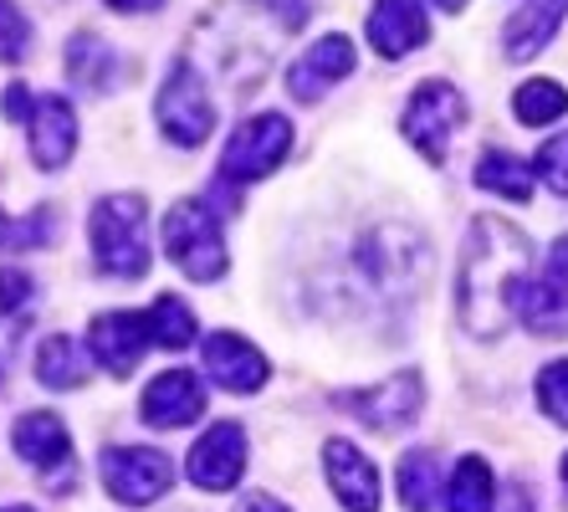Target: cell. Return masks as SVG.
Listing matches in <instances>:
<instances>
[{
	"label": "cell",
	"mask_w": 568,
	"mask_h": 512,
	"mask_svg": "<svg viewBox=\"0 0 568 512\" xmlns=\"http://www.w3.org/2000/svg\"><path fill=\"white\" fill-rule=\"evenodd\" d=\"M532 272V241L503 215H481L456 272V313L471 339H503L517 282Z\"/></svg>",
	"instance_id": "obj_1"
},
{
	"label": "cell",
	"mask_w": 568,
	"mask_h": 512,
	"mask_svg": "<svg viewBox=\"0 0 568 512\" xmlns=\"http://www.w3.org/2000/svg\"><path fill=\"white\" fill-rule=\"evenodd\" d=\"M358 272L369 277L384 298H415L430 282V247L415 225L384 221L358 241Z\"/></svg>",
	"instance_id": "obj_2"
},
{
	"label": "cell",
	"mask_w": 568,
	"mask_h": 512,
	"mask_svg": "<svg viewBox=\"0 0 568 512\" xmlns=\"http://www.w3.org/2000/svg\"><path fill=\"white\" fill-rule=\"evenodd\" d=\"M93 257L108 277H144L149 272V211L144 195H103L93 205Z\"/></svg>",
	"instance_id": "obj_3"
},
{
	"label": "cell",
	"mask_w": 568,
	"mask_h": 512,
	"mask_svg": "<svg viewBox=\"0 0 568 512\" xmlns=\"http://www.w3.org/2000/svg\"><path fill=\"white\" fill-rule=\"evenodd\" d=\"M154 119H159V129H164V139L180 149H195L211 139L215 103H211V92H205V72H200L190 57H180V62L170 67V78H164V88H159V98H154Z\"/></svg>",
	"instance_id": "obj_4"
},
{
	"label": "cell",
	"mask_w": 568,
	"mask_h": 512,
	"mask_svg": "<svg viewBox=\"0 0 568 512\" xmlns=\"http://www.w3.org/2000/svg\"><path fill=\"white\" fill-rule=\"evenodd\" d=\"M164 251L170 262L180 267L195 282H215L225 272V237L215 225V211L205 200H180L170 215H164Z\"/></svg>",
	"instance_id": "obj_5"
},
{
	"label": "cell",
	"mask_w": 568,
	"mask_h": 512,
	"mask_svg": "<svg viewBox=\"0 0 568 512\" xmlns=\"http://www.w3.org/2000/svg\"><path fill=\"white\" fill-rule=\"evenodd\" d=\"M287 154H292L287 113H256V119L241 123V129L231 133V144L221 149V180L225 184L266 180Z\"/></svg>",
	"instance_id": "obj_6"
},
{
	"label": "cell",
	"mask_w": 568,
	"mask_h": 512,
	"mask_svg": "<svg viewBox=\"0 0 568 512\" xmlns=\"http://www.w3.org/2000/svg\"><path fill=\"white\" fill-rule=\"evenodd\" d=\"M462 123H466V98L450 88V82L430 78V82H420V88L410 92V103H405V119H399V129H405V139H410V144L420 149L430 164H440Z\"/></svg>",
	"instance_id": "obj_7"
},
{
	"label": "cell",
	"mask_w": 568,
	"mask_h": 512,
	"mask_svg": "<svg viewBox=\"0 0 568 512\" xmlns=\"http://www.w3.org/2000/svg\"><path fill=\"white\" fill-rule=\"evenodd\" d=\"M513 308L538 339H564L568 333V237L554 247L542 272H528L517 282Z\"/></svg>",
	"instance_id": "obj_8"
},
{
	"label": "cell",
	"mask_w": 568,
	"mask_h": 512,
	"mask_svg": "<svg viewBox=\"0 0 568 512\" xmlns=\"http://www.w3.org/2000/svg\"><path fill=\"white\" fill-rule=\"evenodd\" d=\"M174 466L164 451L154 446H113L103 451V486L108 498L123 502V508H149L170 492Z\"/></svg>",
	"instance_id": "obj_9"
},
{
	"label": "cell",
	"mask_w": 568,
	"mask_h": 512,
	"mask_svg": "<svg viewBox=\"0 0 568 512\" xmlns=\"http://www.w3.org/2000/svg\"><path fill=\"white\" fill-rule=\"evenodd\" d=\"M333 405L354 410L364 425H374L379 435H389V431L415 425V415H420V405H425V384H420V374H395V380L374 384V390L333 394Z\"/></svg>",
	"instance_id": "obj_10"
},
{
	"label": "cell",
	"mask_w": 568,
	"mask_h": 512,
	"mask_svg": "<svg viewBox=\"0 0 568 512\" xmlns=\"http://www.w3.org/2000/svg\"><path fill=\"white\" fill-rule=\"evenodd\" d=\"M11 441L21 451V461H31L47 476L52 492H72V435H67V425L57 415H47V410L41 415H21Z\"/></svg>",
	"instance_id": "obj_11"
},
{
	"label": "cell",
	"mask_w": 568,
	"mask_h": 512,
	"mask_svg": "<svg viewBox=\"0 0 568 512\" xmlns=\"http://www.w3.org/2000/svg\"><path fill=\"white\" fill-rule=\"evenodd\" d=\"M241 472H246V425L215 421L190 451V482L205 486V492H231Z\"/></svg>",
	"instance_id": "obj_12"
},
{
	"label": "cell",
	"mask_w": 568,
	"mask_h": 512,
	"mask_svg": "<svg viewBox=\"0 0 568 512\" xmlns=\"http://www.w3.org/2000/svg\"><path fill=\"white\" fill-rule=\"evenodd\" d=\"M139 410H144V425H154V431H185L205 415V384L190 369H164L149 380Z\"/></svg>",
	"instance_id": "obj_13"
},
{
	"label": "cell",
	"mask_w": 568,
	"mask_h": 512,
	"mask_svg": "<svg viewBox=\"0 0 568 512\" xmlns=\"http://www.w3.org/2000/svg\"><path fill=\"white\" fill-rule=\"evenodd\" d=\"M354 62H358V52H354V41L348 37L313 41V47L287 67V92L297 98V103H317L333 82H344L348 72H354Z\"/></svg>",
	"instance_id": "obj_14"
},
{
	"label": "cell",
	"mask_w": 568,
	"mask_h": 512,
	"mask_svg": "<svg viewBox=\"0 0 568 512\" xmlns=\"http://www.w3.org/2000/svg\"><path fill=\"white\" fill-rule=\"evenodd\" d=\"M200 364L231 394H256L266 384V354L256 343L241 339V333H211L205 349H200Z\"/></svg>",
	"instance_id": "obj_15"
},
{
	"label": "cell",
	"mask_w": 568,
	"mask_h": 512,
	"mask_svg": "<svg viewBox=\"0 0 568 512\" xmlns=\"http://www.w3.org/2000/svg\"><path fill=\"white\" fill-rule=\"evenodd\" d=\"M78 154V113L62 92H41L31 103V159L41 170H62Z\"/></svg>",
	"instance_id": "obj_16"
},
{
	"label": "cell",
	"mask_w": 568,
	"mask_h": 512,
	"mask_svg": "<svg viewBox=\"0 0 568 512\" xmlns=\"http://www.w3.org/2000/svg\"><path fill=\"white\" fill-rule=\"evenodd\" d=\"M364 31H369V47H374V52L395 62V57H410L415 47H425V37H430V21H425L420 0H374Z\"/></svg>",
	"instance_id": "obj_17"
},
{
	"label": "cell",
	"mask_w": 568,
	"mask_h": 512,
	"mask_svg": "<svg viewBox=\"0 0 568 512\" xmlns=\"http://www.w3.org/2000/svg\"><path fill=\"white\" fill-rule=\"evenodd\" d=\"M323 466H328L333 498L348 512H379V472L374 461L354 446V441H328L323 446Z\"/></svg>",
	"instance_id": "obj_18"
},
{
	"label": "cell",
	"mask_w": 568,
	"mask_h": 512,
	"mask_svg": "<svg viewBox=\"0 0 568 512\" xmlns=\"http://www.w3.org/2000/svg\"><path fill=\"white\" fill-rule=\"evenodd\" d=\"M88 343H93L98 364L108 374H133V364L144 359L149 349V329H144V313H103L93 318V329H88Z\"/></svg>",
	"instance_id": "obj_19"
},
{
	"label": "cell",
	"mask_w": 568,
	"mask_h": 512,
	"mask_svg": "<svg viewBox=\"0 0 568 512\" xmlns=\"http://www.w3.org/2000/svg\"><path fill=\"white\" fill-rule=\"evenodd\" d=\"M564 11H568V0H532V6H523L503 31L507 62H528V57H538L542 47L554 41V31L564 27Z\"/></svg>",
	"instance_id": "obj_20"
},
{
	"label": "cell",
	"mask_w": 568,
	"mask_h": 512,
	"mask_svg": "<svg viewBox=\"0 0 568 512\" xmlns=\"http://www.w3.org/2000/svg\"><path fill=\"white\" fill-rule=\"evenodd\" d=\"M119 72H123V62H119V52H113L103 37L78 31V37L67 41V78L78 82L82 92H113Z\"/></svg>",
	"instance_id": "obj_21"
},
{
	"label": "cell",
	"mask_w": 568,
	"mask_h": 512,
	"mask_svg": "<svg viewBox=\"0 0 568 512\" xmlns=\"http://www.w3.org/2000/svg\"><path fill=\"white\" fill-rule=\"evenodd\" d=\"M37 380L47 390H78L88 380V359H82L78 339H67V333H47L37 349Z\"/></svg>",
	"instance_id": "obj_22"
},
{
	"label": "cell",
	"mask_w": 568,
	"mask_h": 512,
	"mask_svg": "<svg viewBox=\"0 0 568 512\" xmlns=\"http://www.w3.org/2000/svg\"><path fill=\"white\" fill-rule=\"evenodd\" d=\"M497 508V482L481 456H466L446 482V512H491Z\"/></svg>",
	"instance_id": "obj_23"
},
{
	"label": "cell",
	"mask_w": 568,
	"mask_h": 512,
	"mask_svg": "<svg viewBox=\"0 0 568 512\" xmlns=\"http://www.w3.org/2000/svg\"><path fill=\"white\" fill-rule=\"evenodd\" d=\"M476 184L507 200H532V164L507 154V149H487V154L476 159Z\"/></svg>",
	"instance_id": "obj_24"
},
{
	"label": "cell",
	"mask_w": 568,
	"mask_h": 512,
	"mask_svg": "<svg viewBox=\"0 0 568 512\" xmlns=\"http://www.w3.org/2000/svg\"><path fill=\"white\" fill-rule=\"evenodd\" d=\"M144 329H149V343H159V349H190V343L200 339L195 313H190L185 298H174V292H164V298L149 308Z\"/></svg>",
	"instance_id": "obj_25"
},
{
	"label": "cell",
	"mask_w": 568,
	"mask_h": 512,
	"mask_svg": "<svg viewBox=\"0 0 568 512\" xmlns=\"http://www.w3.org/2000/svg\"><path fill=\"white\" fill-rule=\"evenodd\" d=\"M436 482H440L436 451H410V456L399 461V502H405V512L436 508Z\"/></svg>",
	"instance_id": "obj_26"
},
{
	"label": "cell",
	"mask_w": 568,
	"mask_h": 512,
	"mask_svg": "<svg viewBox=\"0 0 568 512\" xmlns=\"http://www.w3.org/2000/svg\"><path fill=\"white\" fill-rule=\"evenodd\" d=\"M513 113L523 123H554V119H564L568 113V92L558 88V82H548V78H532V82H523V88L513 92Z\"/></svg>",
	"instance_id": "obj_27"
},
{
	"label": "cell",
	"mask_w": 568,
	"mask_h": 512,
	"mask_svg": "<svg viewBox=\"0 0 568 512\" xmlns=\"http://www.w3.org/2000/svg\"><path fill=\"white\" fill-rule=\"evenodd\" d=\"M538 405L554 425H568V359H558L538 374Z\"/></svg>",
	"instance_id": "obj_28"
},
{
	"label": "cell",
	"mask_w": 568,
	"mask_h": 512,
	"mask_svg": "<svg viewBox=\"0 0 568 512\" xmlns=\"http://www.w3.org/2000/svg\"><path fill=\"white\" fill-rule=\"evenodd\" d=\"M31 47V21L16 11L11 0H0V62H21Z\"/></svg>",
	"instance_id": "obj_29"
},
{
	"label": "cell",
	"mask_w": 568,
	"mask_h": 512,
	"mask_svg": "<svg viewBox=\"0 0 568 512\" xmlns=\"http://www.w3.org/2000/svg\"><path fill=\"white\" fill-rule=\"evenodd\" d=\"M532 170L542 174L548 190L568 195V133H558V139H548V144L538 149V164H532Z\"/></svg>",
	"instance_id": "obj_30"
},
{
	"label": "cell",
	"mask_w": 568,
	"mask_h": 512,
	"mask_svg": "<svg viewBox=\"0 0 568 512\" xmlns=\"http://www.w3.org/2000/svg\"><path fill=\"white\" fill-rule=\"evenodd\" d=\"M252 6H262V11L272 16V27H277L282 37L303 31L307 21H313V11H317V0H252Z\"/></svg>",
	"instance_id": "obj_31"
},
{
	"label": "cell",
	"mask_w": 568,
	"mask_h": 512,
	"mask_svg": "<svg viewBox=\"0 0 568 512\" xmlns=\"http://www.w3.org/2000/svg\"><path fill=\"white\" fill-rule=\"evenodd\" d=\"M52 237V211H37L27 225H16L11 215L0 211V251L6 247H37V241Z\"/></svg>",
	"instance_id": "obj_32"
},
{
	"label": "cell",
	"mask_w": 568,
	"mask_h": 512,
	"mask_svg": "<svg viewBox=\"0 0 568 512\" xmlns=\"http://www.w3.org/2000/svg\"><path fill=\"white\" fill-rule=\"evenodd\" d=\"M27 298H31V277L16 272V267H0V318L16 313Z\"/></svg>",
	"instance_id": "obj_33"
},
{
	"label": "cell",
	"mask_w": 568,
	"mask_h": 512,
	"mask_svg": "<svg viewBox=\"0 0 568 512\" xmlns=\"http://www.w3.org/2000/svg\"><path fill=\"white\" fill-rule=\"evenodd\" d=\"M31 103H37V98H31V88H21V82H11V88H6V113H11V119H31Z\"/></svg>",
	"instance_id": "obj_34"
},
{
	"label": "cell",
	"mask_w": 568,
	"mask_h": 512,
	"mask_svg": "<svg viewBox=\"0 0 568 512\" xmlns=\"http://www.w3.org/2000/svg\"><path fill=\"white\" fill-rule=\"evenodd\" d=\"M236 512H287V508H282L277 498H266V492H246Z\"/></svg>",
	"instance_id": "obj_35"
},
{
	"label": "cell",
	"mask_w": 568,
	"mask_h": 512,
	"mask_svg": "<svg viewBox=\"0 0 568 512\" xmlns=\"http://www.w3.org/2000/svg\"><path fill=\"white\" fill-rule=\"evenodd\" d=\"M507 512H538V508H532L528 482H513V486H507Z\"/></svg>",
	"instance_id": "obj_36"
},
{
	"label": "cell",
	"mask_w": 568,
	"mask_h": 512,
	"mask_svg": "<svg viewBox=\"0 0 568 512\" xmlns=\"http://www.w3.org/2000/svg\"><path fill=\"white\" fill-rule=\"evenodd\" d=\"M108 6H113V11H159L164 0H108Z\"/></svg>",
	"instance_id": "obj_37"
},
{
	"label": "cell",
	"mask_w": 568,
	"mask_h": 512,
	"mask_svg": "<svg viewBox=\"0 0 568 512\" xmlns=\"http://www.w3.org/2000/svg\"><path fill=\"white\" fill-rule=\"evenodd\" d=\"M436 6H440V11H462L466 0H436Z\"/></svg>",
	"instance_id": "obj_38"
},
{
	"label": "cell",
	"mask_w": 568,
	"mask_h": 512,
	"mask_svg": "<svg viewBox=\"0 0 568 512\" xmlns=\"http://www.w3.org/2000/svg\"><path fill=\"white\" fill-rule=\"evenodd\" d=\"M0 512H37V508H0Z\"/></svg>",
	"instance_id": "obj_39"
},
{
	"label": "cell",
	"mask_w": 568,
	"mask_h": 512,
	"mask_svg": "<svg viewBox=\"0 0 568 512\" xmlns=\"http://www.w3.org/2000/svg\"><path fill=\"white\" fill-rule=\"evenodd\" d=\"M564 486H568V456H564Z\"/></svg>",
	"instance_id": "obj_40"
}]
</instances>
